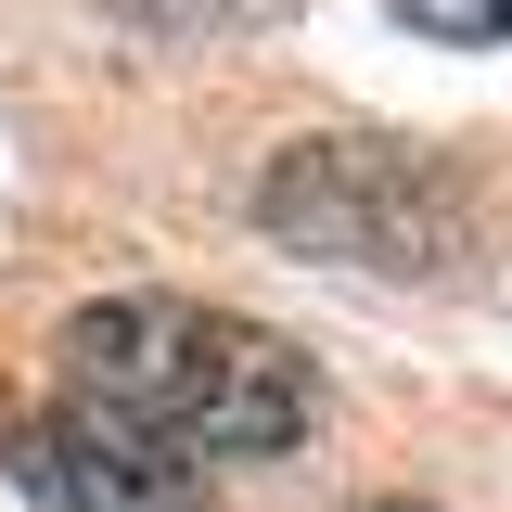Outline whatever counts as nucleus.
I'll use <instances>...</instances> for the list:
<instances>
[{"label": "nucleus", "mask_w": 512, "mask_h": 512, "mask_svg": "<svg viewBox=\"0 0 512 512\" xmlns=\"http://www.w3.org/2000/svg\"><path fill=\"white\" fill-rule=\"evenodd\" d=\"M64 397L103 410L128 436L180 448L192 474L205 461H282V448L320 423V372L269 333V320L192 308V295H103L52 333Z\"/></svg>", "instance_id": "obj_1"}, {"label": "nucleus", "mask_w": 512, "mask_h": 512, "mask_svg": "<svg viewBox=\"0 0 512 512\" xmlns=\"http://www.w3.org/2000/svg\"><path fill=\"white\" fill-rule=\"evenodd\" d=\"M256 231L269 244H308V256H346V269H384V282H423L461 256L474 231V192L448 180L423 141H282L269 180H256Z\"/></svg>", "instance_id": "obj_2"}, {"label": "nucleus", "mask_w": 512, "mask_h": 512, "mask_svg": "<svg viewBox=\"0 0 512 512\" xmlns=\"http://www.w3.org/2000/svg\"><path fill=\"white\" fill-rule=\"evenodd\" d=\"M0 474L39 512H205V474H192L180 448L128 436V423L77 410V397H52L39 423H13L0 436Z\"/></svg>", "instance_id": "obj_3"}, {"label": "nucleus", "mask_w": 512, "mask_h": 512, "mask_svg": "<svg viewBox=\"0 0 512 512\" xmlns=\"http://www.w3.org/2000/svg\"><path fill=\"white\" fill-rule=\"evenodd\" d=\"M397 26H423L448 52H487V39H512V0H397Z\"/></svg>", "instance_id": "obj_4"}, {"label": "nucleus", "mask_w": 512, "mask_h": 512, "mask_svg": "<svg viewBox=\"0 0 512 512\" xmlns=\"http://www.w3.org/2000/svg\"><path fill=\"white\" fill-rule=\"evenodd\" d=\"M372 512H436V500H372Z\"/></svg>", "instance_id": "obj_5"}]
</instances>
